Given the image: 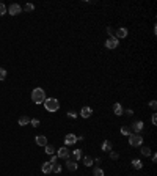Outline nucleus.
Segmentation results:
<instances>
[{
	"mask_svg": "<svg viewBox=\"0 0 157 176\" xmlns=\"http://www.w3.org/2000/svg\"><path fill=\"white\" fill-rule=\"evenodd\" d=\"M44 107H46V110L47 112H58L60 110V101L58 99H55V97H46V101H44Z\"/></svg>",
	"mask_w": 157,
	"mask_h": 176,
	"instance_id": "1",
	"label": "nucleus"
},
{
	"mask_svg": "<svg viewBox=\"0 0 157 176\" xmlns=\"http://www.w3.org/2000/svg\"><path fill=\"white\" fill-rule=\"evenodd\" d=\"M32 101L35 104H43L46 101V93L43 88H35L32 91Z\"/></svg>",
	"mask_w": 157,
	"mask_h": 176,
	"instance_id": "2",
	"label": "nucleus"
},
{
	"mask_svg": "<svg viewBox=\"0 0 157 176\" xmlns=\"http://www.w3.org/2000/svg\"><path fill=\"white\" fill-rule=\"evenodd\" d=\"M129 143H131V146H140L143 143V137L140 134H131L129 135Z\"/></svg>",
	"mask_w": 157,
	"mask_h": 176,
	"instance_id": "3",
	"label": "nucleus"
},
{
	"mask_svg": "<svg viewBox=\"0 0 157 176\" xmlns=\"http://www.w3.org/2000/svg\"><path fill=\"white\" fill-rule=\"evenodd\" d=\"M6 13H10L11 16H17L19 13H22V6L17 5V3H13V5H10V8L6 10Z\"/></svg>",
	"mask_w": 157,
	"mask_h": 176,
	"instance_id": "4",
	"label": "nucleus"
},
{
	"mask_svg": "<svg viewBox=\"0 0 157 176\" xmlns=\"http://www.w3.org/2000/svg\"><path fill=\"white\" fill-rule=\"evenodd\" d=\"M118 44H120V41H118L115 36L109 38V40L105 41V47H107V49H110V50H112V49H116V47H118Z\"/></svg>",
	"mask_w": 157,
	"mask_h": 176,
	"instance_id": "5",
	"label": "nucleus"
},
{
	"mask_svg": "<svg viewBox=\"0 0 157 176\" xmlns=\"http://www.w3.org/2000/svg\"><path fill=\"white\" fill-rule=\"evenodd\" d=\"M57 157H61V159H69V150H68L66 146L60 148V150L57 151Z\"/></svg>",
	"mask_w": 157,
	"mask_h": 176,
	"instance_id": "6",
	"label": "nucleus"
},
{
	"mask_svg": "<svg viewBox=\"0 0 157 176\" xmlns=\"http://www.w3.org/2000/svg\"><path fill=\"white\" fill-rule=\"evenodd\" d=\"M127 36V29H124V27H121V29H118L116 32H115V38H116L118 41L121 40V38H126Z\"/></svg>",
	"mask_w": 157,
	"mask_h": 176,
	"instance_id": "7",
	"label": "nucleus"
},
{
	"mask_svg": "<svg viewBox=\"0 0 157 176\" xmlns=\"http://www.w3.org/2000/svg\"><path fill=\"white\" fill-rule=\"evenodd\" d=\"M141 129H143V121H135V123H132V131H133V134H140L141 132Z\"/></svg>",
	"mask_w": 157,
	"mask_h": 176,
	"instance_id": "8",
	"label": "nucleus"
},
{
	"mask_svg": "<svg viewBox=\"0 0 157 176\" xmlns=\"http://www.w3.org/2000/svg\"><path fill=\"white\" fill-rule=\"evenodd\" d=\"M35 142H36L38 146H46V145H47V137L46 135H38V137H35Z\"/></svg>",
	"mask_w": 157,
	"mask_h": 176,
	"instance_id": "9",
	"label": "nucleus"
},
{
	"mask_svg": "<svg viewBox=\"0 0 157 176\" xmlns=\"http://www.w3.org/2000/svg\"><path fill=\"white\" fill-rule=\"evenodd\" d=\"M77 162H75V160H69V159H66V168L69 171H75L77 170Z\"/></svg>",
	"mask_w": 157,
	"mask_h": 176,
	"instance_id": "10",
	"label": "nucleus"
},
{
	"mask_svg": "<svg viewBox=\"0 0 157 176\" xmlns=\"http://www.w3.org/2000/svg\"><path fill=\"white\" fill-rule=\"evenodd\" d=\"M80 115H82L83 118H90V116L93 115V110H91V107H82V110H80Z\"/></svg>",
	"mask_w": 157,
	"mask_h": 176,
	"instance_id": "11",
	"label": "nucleus"
},
{
	"mask_svg": "<svg viewBox=\"0 0 157 176\" xmlns=\"http://www.w3.org/2000/svg\"><path fill=\"white\" fill-rule=\"evenodd\" d=\"M75 142H77V137H75L74 134H68L66 137H64V143L66 145H74Z\"/></svg>",
	"mask_w": 157,
	"mask_h": 176,
	"instance_id": "12",
	"label": "nucleus"
},
{
	"mask_svg": "<svg viewBox=\"0 0 157 176\" xmlns=\"http://www.w3.org/2000/svg\"><path fill=\"white\" fill-rule=\"evenodd\" d=\"M41 170H43V173H52V163L50 162H44L43 167H41Z\"/></svg>",
	"mask_w": 157,
	"mask_h": 176,
	"instance_id": "13",
	"label": "nucleus"
},
{
	"mask_svg": "<svg viewBox=\"0 0 157 176\" xmlns=\"http://www.w3.org/2000/svg\"><path fill=\"white\" fill-rule=\"evenodd\" d=\"M113 113H115V115H116V116H121L122 115V107H121V104H113Z\"/></svg>",
	"mask_w": 157,
	"mask_h": 176,
	"instance_id": "14",
	"label": "nucleus"
},
{
	"mask_svg": "<svg viewBox=\"0 0 157 176\" xmlns=\"http://www.w3.org/2000/svg\"><path fill=\"white\" fill-rule=\"evenodd\" d=\"M102 151H105V152L112 151V142H110V140H105V142L102 143Z\"/></svg>",
	"mask_w": 157,
	"mask_h": 176,
	"instance_id": "15",
	"label": "nucleus"
},
{
	"mask_svg": "<svg viewBox=\"0 0 157 176\" xmlns=\"http://www.w3.org/2000/svg\"><path fill=\"white\" fill-rule=\"evenodd\" d=\"M132 167L135 168V170H141V168H143V163H141L140 159H133L132 160Z\"/></svg>",
	"mask_w": 157,
	"mask_h": 176,
	"instance_id": "16",
	"label": "nucleus"
},
{
	"mask_svg": "<svg viewBox=\"0 0 157 176\" xmlns=\"http://www.w3.org/2000/svg\"><path fill=\"white\" fill-rule=\"evenodd\" d=\"M72 157H74L75 162H79V160L82 159V150H74L72 151Z\"/></svg>",
	"mask_w": 157,
	"mask_h": 176,
	"instance_id": "17",
	"label": "nucleus"
},
{
	"mask_svg": "<svg viewBox=\"0 0 157 176\" xmlns=\"http://www.w3.org/2000/svg\"><path fill=\"white\" fill-rule=\"evenodd\" d=\"M28 123H30L28 116H21V118H19V126H27Z\"/></svg>",
	"mask_w": 157,
	"mask_h": 176,
	"instance_id": "18",
	"label": "nucleus"
},
{
	"mask_svg": "<svg viewBox=\"0 0 157 176\" xmlns=\"http://www.w3.org/2000/svg\"><path fill=\"white\" fill-rule=\"evenodd\" d=\"M53 152H55V148H53L52 145H46V154L53 156Z\"/></svg>",
	"mask_w": 157,
	"mask_h": 176,
	"instance_id": "19",
	"label": "nucleus"
},
{
	"mask_svg": "<svg viewBox=\"0 0 157 176\" xmlns=\"http://www.w3.org/2000/svg\"><path fill=\"white\" fill-rule=\"evenodd\" d=\"M83 163H85L86 167H91L93 165V159H91L90 156H85V157H83Z\"/></svg>",
	"mask_w": 157,
	"mask_h": 176,
	"instance_id": "20",
	"label": "nucleus"
},
{
	"mask_svg": "<svg viewBox=\"0 0 157 176\" xmlns=\"http://www.w3.org/2000/svg\"><path fill=\"white\" fill-rule=\"evenodd\" d=\"M52 171L53 173H61V165H58V163H52Z\"/></svg>",
	"mask_w": 157,
	"mask_h": 176,
	"instance_id": "21",
	"label": "nucleus"
},
{
	"mask_svg": "<svg viewBox=\"0 0 157 176\" xmlns=\"http://www.w3.org/2000/svg\"><path fill=\"white\" fill-rule=\"evenodd\" d=\"M141 154H143V156H146V157H148V156H151L152 154V151L151 150H149V148H146V146H145V148H141Z\"/></svg>",
	"mask_w": 157,
	"mask_h": 176,
	"instance_id": "22",
	"label": "nucleus"
},
{
	"mask_svg": "<svg viewBox=\"0 0 157 176\" xmlns=\"http://www.w3.org/2000/svg\"><path fill=\"white\" fill-rule=\"evenodd\" d=\"M93 175L94 176H104V170H102V168H94V170H93Z\"/></svg>",
	"mask_w": 157,
	"mask_h": 176,
	"instance_id": "23",
	"label": "nucleus"
},
{
	"mask_svg": "<svg viewBox=\"0 0 157 176\" xmlns=\"http://www.w3.org/2000/svg\"><path fill=\"white\" fill-rule=\"evenodd\" d=\"M35 10V5H32V3H27V5L24 6V11H27V13H30V11Z\"/></svg>",
	"mask_w": 157,
	"mask_h": 176,
	"instance_id": "24",
	"label": "nucleus"
},
{
	"mask_svg": "<svg viewBox=\"0 0 157 176\" xmlns=\"http://www.w3.org/2000/svg\"><path fill=\"white\" fill-rule=\"evenodd\" d=\"M121 134L122 135H131V129L129 127H121Z\"/></svg>",
	"mask_w": 157,
	"mask_h": 176,
	"instance_id": "25",
	"label": "nucleus"
},
{
	"mask_svg": "<svg viewBox=\"0 0 157 176\" xmlns=\"http://www.w3.org/2000/svg\"><path fill=\"white\" fill-rule=\"evenodd\" d=\"M3 14H6V6L3 3H0V16H3Z\"/></svg>",
	"mask_w": 157,
	"mask_h": 176,
	"instance_id": "26",
	"label": "nucleus"
},
{
	"mask_svg": "<svg viewBox=\"0 0 157 176\" xmlns=\"http://www.w3.org/2000/svg\"><path fill=\"white\" fill-rule=\"evenodd\" d=\"M5 77H6V71L3 68H0V80H5Z\"/></svg>",
	"mask_w": 157,
	"mask_h": 176,
	"instance_id": "27",
	"label": "nucleus"
},
{
	"mask_svg": "<svg viewBox=\"0 0 157 176\" xmlns=\"http://www.w3.org/2000/svg\"><path fill=\"white\" fill-rule=\"evenodd\" d=\"M107 33L110 35V38H112V36H115V30L112 29V27H107Z\"/></svg>",
	"mask_w": 157,
	"mask_h": 176,
	"instance_id": "28",
	"label": "nucleus"
},
{
	"mask_svg": "<svg viewBox=\"0 0 157 176\" xmlns=\"http://www.w3.org/2000/svg\"><path fill=\"white\" fill-rule=\"evenodd\" d=\"M30 123H32V126H35V127L39 126V120H35V118H33V120H30Z\"/></svg>",
	"mask_w": 157,
	"mask_h": 176,
	"instance_id": "29",
	"label": "nucleus"
},
{
	"mask_svg": "<svg viewBox=\"0 0 157 176\" xmlns=\"http://www.w3.org/2000/svg\"><path fill=\"white\" fill-rule=\"evenodd\" d=\"M110 157H112L113 160H116L120 156H118V152H115V151H110Z\"/></svg>",
	"mask_w": 157,
	"mask_h": 176,
	"instance_id": "30",
	"label": "nucleus"
},
{
	"mask_svg": "<svg viewBox=\"0 0 157 176\" xmlns=\"http://www.w3.org/2000/svg\"><path fill=\"white\" fill-rule=\"evenodd\" d=\"M57 160H58V157L53 154V156H50V160H49V162H50V163H57Z\"/></svg>",
	"mask_w": 157,
	"mask_h": 176,
	"instance_id": "31",
	"label": "nucleus"
},
{
	"mask_svg": "<svg viewBox=\"0 0 157 176\" xmlns=\"http://www.w3.org/2000/svg\"><path fill=\"white\" fill-rule=\"evenodd\" d=\"M75 116H77V113H75V112H68V118H72V120H74Z\"/></svg>",
	"mask_w": 157,
	"mask_h": 176,
	"instance_id": "32",
	"label": "nucleus"
},
{
	"mask_svg": "<svg viewBox=\"0 0 157 176\" xmlns=\"http://www.w3.org/2000/svg\"><path fill=\"white\" fill-rule=\"evenodd\" d=\"M149 107H151L152 110H156V107H157V102H156V101H151V102H149Z\"/></svg>",
	"mask_w": 157,
	"mask_h": 176,
	"instance_id": "33",
	"label": "nucleus"
},
{
	"mask_svg": "<svg viewBox=\"0 0 157 176\" xmlns=\"http://www.w3.org/2000/svg\"><path fill=\"white\" fill-rule=\"evenodd\" d=\"M151 121H152V124H154V126L157 124V115H156V113H152V118H151Z\"/></svg>",
	"mask_w": 157,
	"mask_h": 176,
	"instance_id": "34",
	"label": "nucleus"
},
{
	"mask_svg": "<svg viewBox=\"0 0 157 176\" xmlns=\"http://www.w3.org/2000/svg\"><path fill=\"white\" fill-rule=\"evenodd\" d=\"M132 113H133V112L131 110V109H127V110H126V115H127V116H131V115H132Z\"/></svg>",
	"mask_w": 157,
	"mask_h": 176,
	"instance_id": "35",
	"label": "nucleus"
},
{
	"mask_svg": "<svg viewBox=\"0 0 157 176\" xmlns=\"http://www.w3.org/2000/svg\"><path fill=\"white\" fill-rule=\"evenodd\" d=\"M151 159H152V162H156V160H157V156L156 154H151Z\"/></svg>",
	"mask_w": 157,
	"mask_h": 176,
	"instance_id": "36",
	"label": "nucleus"
}]
</instances>
